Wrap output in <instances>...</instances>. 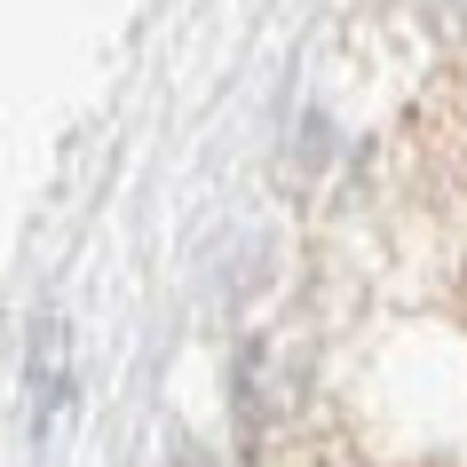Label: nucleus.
Returning a JSON list of instances; mask_svg holds the SVG:
<instances>
[{
    "label": "nucleus",
    "mask_w": 467,
    "mask_h": 467,
    "mask_svg": "<svg viewBox=\"0 0 467 467\" xmlns=\"http://www.w3.org/2000/svg\"><path fill=\"white\" fill-rule=\"evenodd\" d=\"M443 8V25H467V0H436Z\"/></svg>",
    "instance_id": "nucleus-1"
}]
</instances>
